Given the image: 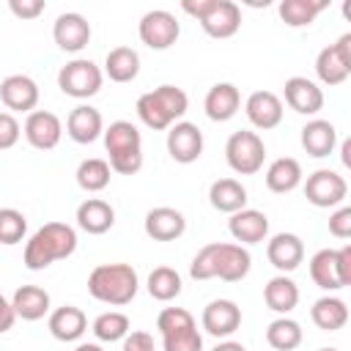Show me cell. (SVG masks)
Here are the masks:
<instances>
[{"label":"cell","mask_w":351,"mask_h":351,"mask_svg":"<svg viewBox=\"0 0 351 351\" xmlns=\"http://www.w3.org/2000/svg\"><path fill=\"white\" fill-rule=\"evenodd\" d=\"M252 258L241 244L230 241H211L206 244L189 263V277L192 280H211L219 277L225 282H239L250 274Z\"/></svg>","instance_id":"6da1fadb"},{"label":"cell","mask_w":351,"mask_h":351,"mask_svg":"<svg viewBox=\"0 0 351 351\" xmlns=\"http://www.w3.org/2000/svg\"><path fill=\"white\" fill-rule=\"evenodd\" d=\"M77 250V230L66 222L41 225L25 244V269L41 271L55 261H66Z\"/></svg>","instance_id":"7a4b0ae2"},{"label":"cell","mask_w":351,"mask_h":351,"mask_svg":"<svg viewBox=\"0 0 351 351\" xmlns=\"http://www.w3.org/2000/svg\"><path fill=\"white\" fill-rule=\"evenodd\" d=\"M140 280L129 263H101L88 274V293L110 307H123L137 296Z\"/></svg>","instance_id":"3957f363"},{"label":"cell","mask_w":351,"mask_h":351,"mask_svg":"<svg viewBox=\"0 0 351 351\" xmlns=\"http://www.w3.org/2000/svg\"><path fill=\"white\" fill-rule=\"evenodd\" d=\"M186 110H189V99L176 85H159L137 99V115L154 132L170 129L186 115Z\"/></svg>","instance_id":"277c9868"},{"label":"cell","mask_w":351,"mask_h":351,"mask_svg":"<svg viewBox=\"0 0 351 351\" xmlns=\"http://www.w3.org/2000/svg\"><path fill=\"white\" fill-rule=\"evenodd\" d=\"M104 148L110 154V170L121 176H134L143 167V137L132 121H112L104 132Z\"/></svg>","instance_id":"5b68a950"},{"label":"cell","mask_w":351,"mask_h":351,"mask_svg":"<svg viewBox=\"0 0 351 351\" xmlns=\"http://www.w3.org/2000/svg\"><path fill=\"white\" fill-rule=\"evenodd\" d=\"M156 329L165 351H203V335L197 332L192 313L184 307H165L156 315Z\"/></svg>","instance_id":"8992f818"},{"label":"cell","mask_w":351,"mask_h":351,"mask_svg":"<svg viewBox=\"0 0 351 351\" xmlns=\"http://www.w3.org/2000/svg\"><path fill=\"white\" fill-rule=\"evenodd\" d=\"M310 277L324 291H340L351 282V244L340 250H318L310 258Z\"/></svg>","instance_id":"52a82bcc"},{"label":"cell","mask_w":351,"mask_h":351,"mask_svg":"<svg viewBox=\"0 0 351 351\" xmlns=\"http://www.w3.org/2000/svg\"><path fill=\"white\" fill-rule=\"evenodd\" d=\"M225 159H228V167L239 176H255L261 167H263V159H266V145L263 140L258 137V132H233L225 143Z\"/></svg>","instance_id":"ba28073f"},{"label":"cell","mask_w":351,"mask_h":351,"mask_svg":"<svg viewBox=\"0 0 351 351\" xmlns=\"http://www.w3.org/2000/svg\"><path fill=\"white\" fill-rule=\"evenodd\" d=\"M104 71L88 60V58H74L58 71V88L71 96V99H90L101 90Z\"/></svg>","instance_id":"9c48e42d"},{"label":"cell","mask_w":351,"mask_h":351,"mask_svg":"<svg viewBox=\"0 0 351 351\" xmlns=\"http://www.w3.org/2000/svg\"><path fill=\"white\" fill-rule=\"evenodd\" d=\"M315 74L324 85L335 88L351 77V33H343L335 44L324 47L315 58Z\"/></svg>","instance_id":"30bf717a"},{"label":"cell","mask_w":351,"mask_h":351,"mask_svg":"<svg viewBox=\"0 0 351 351\" xmlns=\"http://www.w3.org/2000/svg\"><path fill=\"white\" fill-rule=\"evenodd\" d=\"M137 36H140V41H143L145 47L162 52V49H170V47L178 41L181 25H178V19H176L170 11L154 8V11H145V14H143V19H140V25H137Z\"/></svg>","instance_id":"8fae6325"},{"label":"cell","mask_w":351,"mask_h":351,"mask_svg":"<svg viewBox=\"0 0 351 351\" xmlns=\"http://www.w3.org/2000/svg\"><path fill=\"white\" fill-rule=\"evenodd\" d=\"M346 195H348V184L335 170H315L304 181V197L315 208H335L346 200Z\"/></svg>","instance_id":"7c38bea8"},{"label":"cell","mask_w":351,"mask_h":351,"mask_svg":"<svg viewBox=\"0 0 351 351\" xmlns=\"http://www.w3.org/2000/svg\"><path fill=\"white\" fill-rule=\"evenodd\" d=\"M22 134L25 140L38 148V151H52L60 137H63V123L55 112L49 110H33L27 118H25V126H22Z\"/></svg>","instance_id":"4fadbf2b"},{"label":"cell","mask_w":351,"mask_h":351,"mask_svg":"<svg viewBox=\"0 0 351 351\" xmlns=\"http://www.w3.org/2000/svg\"><path fill=\"white\" fill-rule=\"evenodd\" d=\"M167 154L178 162V165H192L200 159L203 154V132L189 123V121H178L167 129Z\"/></svg>","instance_id":"5bb4252c"},{"label":"cell","mask_w":351,"mask_h":351,"mask_svg":"<svg viewBox=\"0 0 351 351\" xmlns=\"http://www.w3.org/2000/svg\"><path fill=\"white\" fill-rule=\"evenodd\" d=\"M206 36L211 38H230L241 27V8L233 0H214L211 8L197 19Z\"/></svg>","instance_id":"9a60e30c"},{"label":"cell","mask_w":351,"mask_h":351,"mask_svg":"<svg viewBox=\"0 0 351 351\" xmlns=\"http://www.w3.org/2000/svg\"><path fill=\"white\" fill-rule=\"evenodd\" d=\"M38 85L33 77L27 74H11L0 82V101L11 110V112H33L38 104Z\"/></svg>","instance_id":"2e32d148"},{"label":"cell","mask_w":351,"mask_h":351,"mask_svg":"<svg viewBox=\"0 0 351 351\" xmlns=\"http://www.w3.org/2000/svg\"><path fill=\"white\" fill-rule=\"evenodd\" d=\"M200 324L214 337H230L241 326V307L233 299H214L203 307Z\"/></svg>","instance_id":"e0dca14e"},{"label":"cell","mask_w":351,"mask_h":351,"mask_svg":"<svg viewBox=\"0 0 351 351\" xmlns=\"http://www.w3.org/2000/svg\"><path fill=\"white\" fill-rule=\"evenodd\" d=\"M52 38L63 52H80L90 41V22L77 11H66L55 19Z\"/></svg>","instance_id":"ac0fdd59"},{"label":"cell","mask_w":351,"mask_h":351,"mask_svg":"<svg viewBox=\"0 0 351 351\" xmlns=\"http://www.w3.org/2000/svg\"><path fill=\"white\" fill-rule=\"evenodd\" d=\"M244 112L255 129H261V132L277 129L282 123V99L271 90H255L247 96Z\"/></svg>","instance_id":"d6986e66"},{"label":"cell","mask_w":351,"mask_h":351,"mask_svg":"<svg viewBox=\"0 0 351 351\" xmlns=\"http://www.w3.org/2000/svg\"><path fill=\"white\" fill-rule=\"evenodd\" d=\"M266 258H269V263L280 274H288V271L302 266V261H304V241L296 233H277V236H271L266 241Z\"/></svg>","instance_id":"ffe728a7"},{"label":"cell","mask_w":351,"mask_h":351,"mask_svg":"<svg viewBox=\"0 0 351 351\" xmlns=\"http://www.w3.org/2000/svg\"><path fill=\"white\" fill-rule=\"evenodd\" d=\"M282 96H285V104L293 112H299V115H315L324 107V90L318 88V82H313L307 77H291V80H285Z\"/></svg>","instance_id":"44dd1931"},{"label":"cell","mask_w":351,"mask_h":351,"mask_svg":"<svg viewBox=\"0 0 351 351\" xmlns=\"http://www.w3.org/2000/svg\"><path fill=\"white\" fill-rule=\"evenodd\" d=\"M145 236L154 239V241H176L184 236L186 230V219L178 208H170V206H156L145 214Z\"/></svg>","instance_id":"7402d4cb"},{"label":"cell","mask_w":351,"mask_h":351,"mask_svg":"<svg viewBox=\"0 0 351 351\" xmlns=\"http://www.w3.org/2000/svg\"><path fill=\"white\" fill-rule=\"evenodd\" d=\"M101 132H104V118L90 104H77L66 118V134L80 145H88V143L99 140Z\"/></svg>","instance_id":"603a6c76"},{"label":"cell","mask_w":351,"mask_h":351,"mask_svg":"<svg viewBox=\"0 0 351 351\" xmlns=\"http://www.w3.org/2000/svg\"><path fill=\"white\" fill-rule=\"evenodd\" d=\"M228 230L239 244H261L269 236V217L258 208H241L230 214Z\"/></svg>","instance_id":"cb8c5ba5"},{"label":"cell","mask_w":351,"mask_h":351,"mask_svg":"<svg viewBox=\"0 0 351 351\" xmlns=\"http://www.w3.org/2000/svg\"><path fill=\"white\" fill-rule=\"evenodd\" d=\"M47 326H49V335L55 340L74 343V340H80L88 332V315L80 307H74V304H63V307L49 313Z\"/></svg>","instance_id":"d4e9b609"},{"label":"cell","mask_w":351,"mask_h":351,"mask_svg":"<svg viewBox=\"0 0 351 351\" xmlns=\"http://www.w3.org/2000/svg\"><path fill=\"white\" fill-rule=\"evenodd\" d=\"M241 107V93L233 82H217L208 88L206 99H203V110L211 121L222 123V121H230Z\"/></svg>","instance_id":"484cf974"},{"label":"cell","mask_w":351,"mask_h":351,"mask_svg":"<svg viewBox=\"0 0 351 351\" xmlns=\"http://www.w3.org/2000/svg\"><path fill=\"white\" fill-rule=\"evenodd\" d=\"M77 225L90 236H101L115 225V208L101 197H88L77 206Z\"/></svg>","instance_id":"4316f807"},{"label":"cell","mask_w":351,"mask_h":351,"mask_svg":"<svg viewBox=\"0 0 351 351\" xmlns=\"http://www.w3.org/2000/svg\"><path fill=\"white\" fill-rule=\"evenodd\" d=\"M335 145H337V129H335V123H329L324 118H313V121H307L302 126V148L310 156L324 159V156H329L335 151Z\"/></svg>","instance_id":"83f0119b"},{"label":"cell","mask_w":351,"mask_h":351,"mask_svg":"<svg viewBox=\"0 0 351 351\" xmlns=\"http://www.w3.org/2000/svg\"><path fill=\"white\" fill-rule=\"evenodd\" d=\"M49 304H52V299L41 285H19L11 299V307H14L16 318H22V321L44 318L49 313Z\"/></svg>","instance_id":"f1b7e54d"},{"label":"cell","mask_w":351,"mask_h":351,"mask_svg":"<svg viewBox=\"0 0 351 351\" xmlns=\"http://www.w3.org/2000/svg\"><path fill=\"white\" fill-rule=\"evenodd\" d=\"M208 203L222 214H236L247 208V189L236 178H217L208 186Z\"/></svg>","instance_id":"f546056e"},{"label":"cell","mask_w":351,"mask_h":351,"mask_svg":"<svg viewBox=\"0 0 351 351\" xmlns=\"http://www.w3.org/2000/svg\"><path fill=\"white\" fill-rule=\"evenodd\" d=\"M263 302L269 310L288 315L299 304V285L288 274H277L263 285Z\"/></svg>","instance_id":"4dcf8cb0"},{"label":"cell","mask_w":351,"mask_h":351,"mask_svg":"<svg viewBox=\"0 0 351 351\" xmlns=\"http://www.w3.org/2000/svg\"><path fill=\"white\" fill-rule=\"evenodd\" d=\"M266 186L274 192V195H285V192H293L299 184H302V165L293 159V156H280L274 159L269 167H266Z\"/></svg>","instance_id":"1f68e13d"},{"label":"cell","mask_w":351,"mask_h":351,"mask_svg":"<svg viewBox=\"0 0 351 351\" xmlns=\"http://www.w3.org/2000/svg\"><path fill=\"white\" fill-rule=\"evenodd\" d=\"M310 318H313V324H315L318 329H324V332H337V329H343V326L348 324V307H346V302L337 299V296H321V299L313 302Z\"/></svg>","instance_id":"d6a6232c"},{"label":"cell","mask_w":351,"mask_h":351,"mask_svg":"<svg viewBox=\"0 0 351 351\" xmlns=\"http://www.w3.org/2000/svg\"><path fill=\"white\" fill-rule=\"evenodd\" d=\"M104 74L112 82H132L140 74V55L132 47H115L104 58Z\"/></svg>","instance_id":"836d02e7"},{"label":"cell","mask_w":351,"mask_h":351,"mask_svg":"<svg viewBox=\"0 0 351 351\" xmlns=\"http://www.w3.org/2000/svg\"><path fill=\"white\" fill-rule=\"evenodd\" d=\"M302 340H304V332H302L299 321H293L288 315H280L266 326V343L274 351H293L302 346Z\"/></svg>","instance_id":"e575fe53"},{"label":"cell","mask_w":351,"mask_h":351,"mask_svg":"<svg viewBox=\"0 0 351 351\" xmlns=\"http://www.w3.org/2000/svg\"><path fill=\"white\" fill-rule=\"evenodd\" d=\"M324 8H326V0H282L277 5V14L288 27H307L315 22V16Z\"/></svg>","instance_id":"d590c367"},{"label":"cell","mask_w":351,"mask_h":351,"mask_svg":"<svg viewBox=\"0 0 351 351\" xmlns=\"http://www.w3.org/2000/svg\"><path fill=\"white\" fill-rule=\"evenodd\" d=\"M112 170H110V165L104 162V159H99V156H90V159H82L80 162V167H77V184H80V189H85V192H101V189H107L110 186V176Z\"/></svg>","instance_id":"8d00e7d4"},{"label":"cell","mask_w":351,"mask_h":351,"mask_svg":"<svg viewBox=\"0 0 351 351\" xmlns=\"http://www.w3.org/2000/svg\"><path fill=\"white\" fill-rule=\"evenodd\" d=\"M145 285H148V293L156 302H173L181 293V274L173 266H156L148 274V282Z\"/></svg>","instance_id":"74e56055"},{"label":"cell","mask_w":351,"mask_h":351,"mask_svg":"<svg viewBox=\"0 0 351 351\" xmlns=\"http://www.w3.org/2000/svg\"><path fill=\"white\" fill-rule=\"evenodd\" d=\"M90 332H93L96 340H101V343H118V340H123V337L132 332V324H129V315H123V313H118V310H110V313L96 315Z\"/></svg>","instance_id":"f35d334b"},{"label":"cell","mask_w":351,"mask_h":351,"mask_svg":"<svg viewBox=\"0 0 351 351\" xmlns=\"http://www.w3.org/2000/svg\"><path fill=\"white\" fill-rule=\"evenodd\" d=\"M27 233V219L16 208H0V244L14 247L25 239Z\"/></svg>","instance_id":"ab89813d"},{"label":"cell","mask_w":351,"mask_h":351,"mask_svg":"<svg viewBox=\"0 0 351 351\" xmlns=\"http://www.w3.org/2000/svg\"><path fill=\"white\" fill-rule=\"evenodd\" d=\"M22 137V126L11 112H0V151H8L19 143Z\"/></svg>","instance_id":"60d3db41"},{"label":"cell","mask_w":351,"mask_h":351,"mask_svg":"<svg viewBox=\"0 0 351 351\" xmlns=\"http://www.w3.org/2000/svg\"><path fill=\"white\" fill-rule=\"evenodd\" d=\"M329 233L335 239H351V208L340 206L329 214Z\"/></svg>","instance_id":"b9f144b4"},{"label":"cell","mask_w":351,"mask_h":351,"mask_svg":"<svg viewBox=\"0 0 351 351\" xmlns=\"http://www.w3.org/2000/svg\"><path fill=\"white\" fill-rule=\"evenodd\" d=\"M8 8L19 19H36V16H41L47 11V3L44 0H11Z\"/></svg>","instance_id":"7bdbcfd3"},{"label":"cell","mask_w":351,"mask_h":351,"mask_svg":"<svg viewBox=\"0 0 351 351\" xmlns=\"http://www.w3.org/2000/svg\"><path fill=\"white\" fill-rule=\"evenodd\" d=\"M121 343H123L121 351H154V337H151L148 332H143V329L129 332Z\"/></svg>","instance_id":"ee69618b"},{"label":"cell","mask_w":351,"mask_h":351,"mask_svg":"<svg viewBox=\"0 0 351 351\" xmlns=\"http://www.w3.org/2000/svg\"><path fill=\"white\" fill-rule=\"evenodd\" d=\"M14 321H16V313H14L11 302L0 293V335H3V332H8V329L14 326Z\"/></svg>","instance_id":"f6af8a7d"},{"label":"cell","mask_w":351,"mask_h":351,"mask_svg":"<svg viewBox=\"0 0 351 351\" xmlns=\"http://www.w3.org/2000/svg\"><path fill=\"white\" fill-rule=\"evenodd\" d=\"M211 351H247L241 343H236V340H222V343H217Z\"/></svg>","instance_id":"bcb514c9"},{"label":"cell","mask_w":351,"mask_h":351,"mask_svg":"<svg viewBox=\"0 0 351 351\" xmlns=\"http://www.w3.org/2000/svg\"><path fill=\"white\" fill-rule=\"evenodd\" d=\"M74 351H104V348H101L99 343H80Z\"/></svg>","instance_id":"7dc6e473"},{"label":"cell","mask_w":351,"mask_h":351,"mask_svg":"<svg viewBox=\"0 0 351 351\" xmlns=\"http://www.w3.org/2000/svg\"><path fill=\"white\" fill-rule=\"evenodd\" d=\"M348 151H351V143L346 140V143H343V165H346V167L351 165V159H348Z\"/></svg>","instance_id":"c3c4849f"},{"label":"cell","mask_w":351,"mask_h":351,"mask_svg":"<svg viewBox=\"0 0 351 351\" xmlns=\"http://www.w3.org/2000/svg\"><path fill=\"white\" fill-rule=\"evenodd\" d=\"M318 351H340V348H318Z\"/></svg>","instance_id":"681fc988"}]
</instances>
